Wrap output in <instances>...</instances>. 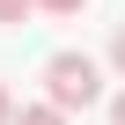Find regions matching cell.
I'll list each match as a JSON object with an SVG mask.
<instances>
[{
	"mask_svg": "<svg viewBox=\"0 0 125 125\" xmlns=\"http://www.w3.org/2000/svg\"><path fill=\"white\" fill-rule=\"evenodd\" d=\"M44 88H52V110H88V103H103V66L88 52H52Z\"/></svg>",
	"mask_w": 125,
	"mask_h": 125,
	"instance_id": "cell-1",
	"label": "cell"
},
{
	"mask_svg": "<svg viewBox=\"0 0 125 125\" xmlns=\"http://www.w3.org/2000/svg\"><path fill=\"white\" fill-rule=\"evenodd\" d=\"M8 125H66V110H52V103H30V110H15Z\"/></svg>",
	"mask_w": 125,
	"mask_h": 125,
	"instance_id": "cell-2",
	"label": "cell"
},
{
	"mask_svg": "<svg viewBox=\"0 0 125 125\" xmlns=\"http://www.w3.org/2000/svg\"><path fill=\"white\" fill-rule=\"evenodd\" d=\"M30 8H37V0H0V22H8V30H15V22L30 15Z\"/></svg>",
	"mask_w": 125,
	"mask_h": 125,
	"instance_id": "cell-3",
	"label": "cell"
},
{
	"mask_svg": "<svg viewBox=\"0 0 125 125\" xmlns=\"http://www.w3.org/2000/svg\"><path fill=\"white\" fill-rule=\"evenodd\" d=\"M37 8H44V15H81L88 0H37Z\"/></svg>",
	"mask_w": 125,
	"mask_h": 125,
	"instance_id": "cell-4",
	"label": "cell"
},
{
	"mask_svg": "<svg viewBox=\"0 0 125 125\" xmlns=\"http://www.w3.org/2000/svg\"><path fill=\"white\" fill-rule=\"evenodd\" d=\"M110 66H118V74H125V30H118V37H110Z\"/></svg>",
	"mask_w": 125,
	"mask_h": 125,
	"instance_id": "cell-5",
	"label": "cell"
},
{
	"mask_svg": "<svg viewBox=\"0 0 125 125\" xmlns=\"http://www.w3.org/2000/svg\"><path fill=\"white\" fill-rule=\"evenodd\" d=\"M110 125H125V88H118V96H110Z\"/></svg>",
	"mask_w": 125,
	"mask_h": 125,
	"instance_id": "cell-6",
	"label": "cell"
},
{
	"mask_svg": "<svg viewBox=\"0 0 125 125\" xmlns=\"http://www.w3.org/2000/svg\"><path fill=\"white\" fill-rule=\"evenodd\" d=\"M8 118H15V96H8V88H0V125H8Z\"/></svg>",
	"mask_w": 125,
	"mask_h": 125,
	"instance_id": "cell-7",
	"label": "cell"
}]
</instances>
